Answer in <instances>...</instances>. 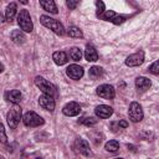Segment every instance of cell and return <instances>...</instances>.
<instances>
[{
	"mask_svg": "<svg viewBox=\"0 0 159 159\" xmlns=\"http://www.w3.org/2000/svg\"><path fill=\"white\" fill-rule=\"evenodd\" d=\"M40 22H41L45 27L52 30L55 34H57V35H60V36H62V35L65 34L63 25H62L60 21H57L56 19H52V17H50V16H47V15H41V16H40Z\"/></svg>",
	"mask_w": 159,
	"mask_h": 159,
	"instance_id": "obj_1",
	"label": "cell"
},
{
	"mask_svg": "<svg viewBox=\"0 0 159 159\" xmlns=\"http://www.w3.org/2000/svg\"><path fill=\"white\" fill-rule=\"evenodd\" d=\"M21 117H22V112H21L20 106L14 104V106L9 109V112H7V114H6V122H7L9 127H10L11 129H15V128L19 125V123H20V120H21Z\"/></svg>",
	"mask_w": 159,
	"mask_h": 159,
	"instance_id": "obj_2",
	"label": "cell"
},
{
	"mask_svg": "<svg viewBox=\"0 0 159 159\" xmlns=\"http://www.w3.org/2000/svg\"><path fill=\"white\" fill-rule=\"evenodd\" d=\"M17 24H19L21 31H25V32L32 31V29H34L32 20H31V16L26 9L20 10V12L17 14Z\"/></svg>",
	"mask_w": 159,
	"mask_h": 159,
	"instance_id": "obj_3",
	"label": "cell"
},
{
	"mask_svg": "<svg viewBox=\"0 0 159 159\" xmlns=\"http://www.w3.org/2000/svg\"><path fill=\"white\" fill-rule=\"evenodd\" d=\"M35 84L42 91L43 94H48V96H52V97H53V94H56V87L51 82L45 80L42 76H36L35 77Z\"/></svg>",
	"mask_w": 159,
	"mask_h": 159,
	"instance_id": "obj_4",
	"label": "cell"
},
{
	"mask_svg": "<svg viewBox=\"0 0 159 159\" xmlns=\"http://www.w3.org/2000/svg\"><path fill=\"white\" fill-rule=\"evenodd\" d=\"M22 122L26 127H30V128H35V127H40L43 124V119L35 112L30 111V112H26L24 118H22Z\"/></svg>",
	"mask_w": 159,
	"mask_h": 159,
	"instance_id": "obj_5",
	"label": "cell"
},
{
	"mask_svg": "<svg viewBox=\"0 0 159 159\" xmlns=\"http://www.w3.org/2000/svg\"><path fill=\"white\" fill-rule=\"evenodd\" d=\"M97 17H99V19H102L104 21H109V22H112L114 25H119V24L125 21V17L123 15H118L113 10H104L102 14L97 15Z\"/></svg>",
	"mask_w": 159,
	"mask_h": 159,
	"instance_id": "obj_6",
	"label": "cell"
},
{
	"mask_svg": "<svg viewBox=\"0 0 159 159\" xmlns=\"http://www.w3.org/2000/svg\"><path fill=\"white\" fill-rule=\"evenodd\" d=\"M128 116H129V119L133 122V123H138L143 119V109H142V106L138 103V102H132L129 104V109H128Z\"/></svg>",
	"mask_w": 159,
	"mask_h": 159,
	"instance_id": "obj_7",
	"label": "cell"
},
{
	"mask_svg": "<svg viewBox=\"0 0 159 159\" xmlns=\"http://www.w3.org/2000/svg\"><path fill=\"white\" fill-rule=\"evenodd\" d=\"M96 93H97L99 97L104 98V99H113L114 96H116V91H114L113 86L107 84V83L98 86L97 89H96Z\"/></svg>",
	"mask_w": 159,
	"mask_h": 159,
	"instance_id": "obj_8",
	"label": "cell"
},
{
	"mask_svg": "<svg viewBox=\"0 0 159 159\" xmlns=\"http://www.w3.org/2000/svg\"><path fill=\"white\" fill-rule=\"evenodd\" d=\"M144 62V52L143 51H138L133 55H129L125 58V65L129 67H135V66H140Z\"/></svg>",
	"mask_w": 159,
	"mask_h": 159,
	"instance_id": "obj_9",
	"label": "cell"
},
{
	"mask_svg": "<svg viewBox=\"0 0 159 159\" xmlns=\"http://www.w3.org/2000/svg\"><path fill=\"white\" fill-rule=\"evenodd\" d=\"M39 104H40V107L41 108H43L45 111H50V112H52L53 109H55V99H53V97L52 96H48V94H41L40 97H39Z\"/></svg>",
	"mask_w": 159,
	"mask_h": 159,
	"instance_id": "obj_10",
	"label": "cell"
},
{
	"mask_svg": "<svg viewBox=\"0 0 159 159\" xmlns=\"http://www.w3.org/2000/svg\"><path fill=\"white\" fill-rule=\"evenodd\" d=\"M75 149L77 153L84 155V157H89L92 153H91V148H89V144L87 140L82 139V138H77L76 142H75Z\"/></svg>",
	"mask_w": 159,
	"mask_h": 159,
	"instance_id": "obj_11",
	"label": "cell"
},
{
	"mask_svg": "<svg viewBox=\"0 0 159 159\" xmlns=\"http://www.w3.org/2000/svg\"><path fill=\"white\" fill-rule=\"evenodd\" d=\"M62 112H63V114L67 116V117H75V116H78V114L81 113V106H80L77 102L72 101V102H68V103L62 108Z\"/></svg>",
	"mask_w": 159,
	"mask_h": 159,
	"instance_id": "obj_12",
	"label": "cell"
},
{
	"mask_svg": "<svg viewBox=\"0 0 159 159\" xmlns=\"http://www.w3.org/2000/svg\"><path fill=\"white\" fill-rule=\"evenodd\" d=\"M66 73H67V76H68L70 78H72V80H80V78H82V76H83V68H82L80 65L73 63V65H70V66L66 68Z\"/></svg>",
	"mask_w": 159,
	"mask_h": 159,
	"instance_id": "obj_13",
	"label": "cell"
},
{
	"mask_svg": "<svg viewBox=\"0 0 159 159\" xmlns=\"http://www.w3.org/2000/svg\"><path fill=\"white\" fill-rule=\"evenodd\" d=\"M94 113H96V116H97L98 118H101V119H107V118H109V117L113 114V108L109 107V106H107V104H99V106L96 107Z\"/></svg>",
	"mask_w": 159,
	"mask_h": 159,
	"instance_id": "obj_14",
	"label": "cell"
},
{
	"mask_svg": "<svg viewBox=\"0 0 159 159\" xmlns=\"http://www.w3.org/2000/svg\"><path fill=\"white\" fill-rule=\"evenodd\" d=\"M150 86H152V82H150L149 78L143 77V76L137 77V80H135V87H137V89H138L139 92H145V91H148V89L150 88Z\"/></svg>",
	"mask_w": 159,
	"mask_h": 159,
	"instance_id": "obj_15",
	"label": "cell"
},
{
	"mask_svg": "<svg viewBox=\"0 0 159 159\" xmlns=\"http://www.w3.org/2000/svg\"><path fill=\"white\" fill-rule=\"evenodd\" d=\"M21 97H22V96H21V92H20L19 89H11V91H7V92L5 93V99H6L7 102L14 103V104L20 103Z\"/></svg>",
	"mask_w": 159,
	"mask_h": 159,
	"instance_id": "obj_16",
	"label": "cell"
},
{
	"mask_svg": "<svg viewBox=\"0 0 159 159\" xmlns=\"http://www.w3.org/2000/svg\"><path fill=\"white\" fill-rule=\"evenodd\" d=\"M84 57L88 62H94L98 60V53L97 50L92 46V45H86V50H84Z\"/></svg>",
	"mask_w": 159,
	"mask_h": 159,
	"instance_id": "obj_17",
	"label": "cell"
},
{
	"mask_svg": "<svg viewBox=\"0 0 159 159\" xmlns=\"http://www.w3.org/2000/svg\"><path fill=\"white\" fill-rule=\"evenodd\" d=\"M16 11H17V5L16 2H10L5 10V19L7 22H11L16 15Z\"/></svg>",
	"mask_w": 159,
	"mask_h": 159,
	"instance_id": "obj_18",
	"label": "cell"
},
{
	"mask_svg": "<svg viewBox=\"0 0 159 159\" xmlns=\"http://www.w3.org/2000/svg\"><path fill=\"white\" fill-rule=\"evenodd\" d=\"M10 39L16 45H22L25 42V40H26V37H25V35H24V32L21 30H14V31H11Z\"/></svg>",
	"mask_w": 159,
	"mask_h": 159,
	"instance_id": "obj_19",
	"label": "cell"
},
{
	"mask_svg": "<svg viewBox=\"0 0 159 159\" xmlns=\"http://www.w3.org/2000/svg\"><path fill=\"white\" fill-rule=\"evenodd\" d=\"M40 5L42 6V9L47 12L51 14H57V6L55 4V1L52 0H40Z\"/></svg>",
	"mask_w": 159,
	"mask_h": 159,
	"instance_id": "obj_20",
	"label": "cell"
},
{
	"mask_svg": "<svg viewBox=\"0 0 159 159\" xmlns=\"http://www.w3.org/2000/svg\"><path fill=\"white\" fill-rule=\"evenodd\" d=\"M52 60H53V62L56 63V65H58V66H62V65H65L66 62H67V55H66V52H63V51H56V52H53V55H52Z\"/></svg>",
	"mask_w": 159,
	"mask_h": 159,
	"instance_id": "obj_21",
	"label": "cell"
},
{
	"mask_svg": "<svg viewBox=\"0 0 159 159\" xmlns=\"http://www.w3.org/2000/svg\"><path fill=\"white\" fill-rule=\"evenodd\" d=\"M67 35L70 37H75V39H82L83 37V32L80 27L77 26H70L67 29Z\"/></svg>",
	"mask_w": 159,
	"mask_h": 159,
	"instance_id": "obj_22",
	"label": "cell"
},
{
	"mask_svg": "<svg viewBox=\"0 0 159 159\" xmlns=\"http://www.w3.org/2000/svg\"><path fill=\"white\" fill-rule=\"evenodd\" d=\"M102 73H103V70H102V67H99V66H92V67L89 68V71H88V76H89V78H92V80L99 78V77L102 76Z\"/></svg>",
	"mask_w": 159,
	"mask_h": 159,
	"instance_id": "obj_23",
	"label": "cell"
},
{
	"mask_svg": "<svg viewBox=\"0 0 159 159\" xmlns=\"http://www.w3.org/2000/svg\"><path fill=\"white\" fill-rule=\"evenodd\" d=\"M104 148H106V150H107V152L114 153V152H117V150L119 149V143H118V140L112 139V140H108V142L106 143Z\"/></svg>",
	"mask_w": 159,
	"mask_h": 159,
	"instance_id": "obj_24",
	"label": "cell"
},
{
	"mask_svg": "<svg viewBox=\"0 0 159 159\" xmlns=\"http://www.w3.org/2000/svg\"><path fill=\"white\" fill-rule=\"evenodd\" d=\"M68 55H70L71 60H73V61H80V60L82 58V51H81V48H78V47H72V48H70Z\"/></svg>",
	"mask_w": 159,
	"mask_h": 159,
	"instance_id": "obj_25",
	"label": "cell"
},
{
	"mask_svg": "<svg viewBox=\"0 0 159 159\" xmlns=\"http://www.w3.org/2000/svg\"><path fill=\"white\" fill-rule=\"evenodd\" d=\"M80 123H81V124H84V125H87V127H92V125L97 124V119H96L94 117H84V118H82V119L80 120Z\"/></svg>",
	"mask_w": 159,
	"mask_h": 159,
	"instance_id": "obj_26",
	"label": "cell"
},
{
	"mask_svg": "<svg viewBox=\"0 0 159 159\" xmlns=\"http://www.w3.org/2000/svg\"><path fill=\"white\" fill-rule=\"evenodd\" d=\"M148 70H149V72L153 73V75H159V61H155L154 63H152Z\"/></svg>",
	"mask_w": 159,
	"mask_h": 159,
	"instance_id": "obj_27",
	"label": "cell"
},
{
	"mask_svg": "<svg viewBox=\"0 0 159 159\" xmlns=\"http://www.w3.org/2000/svg\"><path fill=\"white\" fill-rule=\"evenodd\" d=\"M7 138H6V133H5V128L2 125V123H0V143H6Z\"/></svg>",
	"mask_w": 159,
	"mask_h": 159,
	"instance_id": "obj_28",
	"label": "cell"
},
{
	"mask_svg": "<svg viewBox=\"0 0 159 159\" xmlns=\"http://www.w3.org/2000/svg\"><path fill=\"white\" fill-rule=\"evenodd\" d=\"M96 7H97V15H99V14H102L106 9H104V2L103 1H101V0H97L96 2Z\"/></svg>",
	"mask_w": 159,
	"mask_h": 159,
	"instance_id": "obj_29",
	"label": "cell"
},
{
	"mask_svg": "<svg viewBox=\"0 0 159 159\" xmlns=\"http://www.w3.org/2000/svg\"><path fill=\"white\" fill-rule=\"evenodd\" d=\"M66 5H67V7L70 9V10H73L77 5H78V1H72V0H68L67 2H66Z\"/></svg>",
	"mask_w": 159,
	"mask_h": 159,
	"instance_id": "obj_30",
	"label": "cell"
},
{
	"mask_svg": "<svg viewBox=\"0 0 159 159\" xmlns=\"http://www.w3.org/2000/svg\"><path fill=\"white\" fill-rule=\"evenodd\" d=\"M117 123H118V127H119L120 129H122V128H127V127H128V122H125V120H123V119H122V120H119V122H117Z\"/></svg>",
	"mask_w": 159,
	"mask_h": 159,
	"instance_id": "obj_31",
	"label": "cell"
},
{
	"mask_svg": "<svg viewBox=\"0 0 159 159\" xmlns=\"http://www.w3.org/2000/svg\"><path fill=\"white\" fill-rule=\"evenodd\" d=\"M4 71V66H2V63H0V72H2Z\"/></svg>",
	"mask_w": 159,
	"mask_h": 159,
	"instance_id": "obj_32",
	"label": "cell"
},
{
	"mask_svg": "<svg viewBox=\"0 0 159 159\" xmlns=\"http://www.w3.org/2000/svg\"><path fill=\"white\" fill-rule=\"evenodd\" d=\"M116 159H123V158H116Z\"/></svg>",
	"mask_w": 159,
	"mask_h": 159,
	"instance_id": "obj_33",
	"label": "cell"
},
{
	"mask_svg": "<svg viewBox=\"0 0 159 159\" xmlns=\"http://www.w3.org/2000/svg\"><path fill=\"white\" fill-rule=\"evenodd\" d=\"M36 159H42V158H36Z\"/></svg>",
	"mask_w": 159,
	"mask_h": 159,
	"instance_id": "obj_34",
	"label": "cell"
}]
</instances>
